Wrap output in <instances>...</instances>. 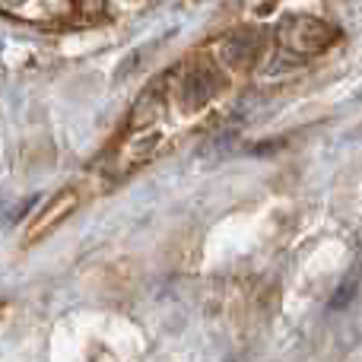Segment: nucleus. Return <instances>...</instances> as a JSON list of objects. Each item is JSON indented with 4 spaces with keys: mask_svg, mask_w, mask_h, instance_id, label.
Returning <instances> with one entry per match:
<instances>
[{
    "mask_svg": "<svg viewBox=\"0 0 362 362\" xmlns=\"http://www.w3.org/2000/svg\"><path fill=\"white\" fill-rule=\"evenodd\" d=\"M74 206H76V194H74V191H64V194H57V197H54V204H51L48 210L42 213V219H38V223L29 229V242H35L38 235H45V232H51V229H54V226L61 223V219H67Z\"/></svg>",
    "mask_w": 362,
    "mask_h": 362,
    "instance_id": "nucleus-2",
    "label": "nucleus"
},
{
    "mask_svg": "<svg viewBox=\"0 0 362 362\" xmlns=\"http://www.w3.org/2000/svg\"><path fill=\"white\" fill-rule=\"evenodd\" d=\"M0 6L23 19H57L70 10V0H0Z\"/></svg>",
    "mask_w": 362,
    "mask_h": 362,
    "instance_id": "nucleus-1",
    "label": "nucleus"
}]
</instances>
